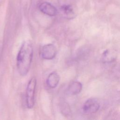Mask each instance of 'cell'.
<instances>
[{
	"label": "cell",
	"mask_w": 120,
	"mask_h": 120,
	"mask_svg": "<svg viewBox=\"0 0 120 120\" xmlns=\"http://www.w3.org/2000/svg\"><path fill=\"white\" fill-rule=\"evenodd\" d=\"M82 88V84L80 82L74 81L69 85L68 91L71 95H76L81 91Z\"/></svg>",
	"instance_id": "ba28073f"
},
{
	"label": "cell",
	"mask_w": 120,
	"mask_h": 120,
	"mask_svg": "<svg viewBox=\"0 0 120 120\" xmlns=\"http://www.w3.org/2000/svg\"><path fill=\"white\" fill-rule=\"evenodd\" d=\"M33 48L30 41H25L22 44L16 57V67L21 76L26 75L31 65Z\"/></svg>",
	"instance_id": "6da1fadb"
},
{
	"label": "cell",
	"mask_w": 120,
	"mask_h": 120,
	"mask_svg": "<svg viewBox=\"0 0 120 120\" xmlns=\"http://www.w3.org/2000/svg\"><path fill=\"white\" fill-rule=\"evenodd\" d=\"M36 86V78L32 77L29 81L26 90V104L29 109L32 108L34 105Z\"/></svg>",
	"instance_id": "7a4b0ae2"
},
{
	"label": "cell",
	"mask_w": 120,
	"mask_h": 120,
	"mask_svg": "<svg viewBox=\"0 0 120 120\" xmlns=\"http://www.w3.org/2000/svg\"><path fill=\"white\" fill-rule=\"evenodd\" d=\"M60 11L63 15L67 19H73L75 17V13L73 7L69 5H64L61 7Z\"/></svg>",
	"instance_id": "52a82bcc"
},
{
	"label": "cell",
	"mask_w": 120,
	"mask_h": 120,
	"mask_svg": "<svg viewBox=\"0 0 120 120\" xmlns=\"http://www.w3.org/2000/svg\"><path fill=\"white\" fill-rule=\"evenodd\" d=\"M100 104L97 98H90L87 100L82 106V111L86 114L95 113L99 110Z\"/></svg>",
	"instance_id": "3957f363"
},
{
	"label": "cell",
	"mask_w": 120,
	"mask_h": 120,
	"mask_svg": "<svg viewBox=\"0 0 120 120\" xmlns=\"http://www.w3.org/2000/svg\"><path fill=\"white\" fill-rule=\"evenodd\" d=\"M57 54V49L52 44L45 45L41 51V57L46 60H51L54 59Z\"/></svg>",
	"instance_id": "277c9868"
},
{
	"label": "cell",
	"mask_w": 120,
	"mask_h": 120,
	"mask_svg": "<svg viewBox=\"0 0 120 120\" xmlns=\"http://www.w3.org/2000/svg\"><path fill=\"white\" fill-rule=\"evenodd\" d=\"M60 77L59 75L55 71L51 72L46 79V84L51 89L56 88L60 82Z\"/></svg>",
	"instance_id": "8992f818"
},
{
	"label": "cell",
	"mask_w": 120,
	"mask_h": 120,
	"mask_svg": "<svg viewBox=\"0 0 120 120\" xmlns=\"http://www.w3.org/2000/svg\"><path fill=\"white\" fill-rule=\"evenodd\" d=\"M39 9L43 13L50 16H55L57 14V8L52 4L47 2L41 3L39 6Z\"/></svg>",
	"instance_id": "5b68a950"
}]
</instances>
